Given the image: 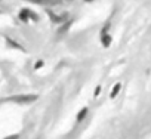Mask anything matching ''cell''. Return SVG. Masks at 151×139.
Listing matches in <instances>:
<instances>
[{
  "label": "cell",
  "mask_w": 151,
  "mask_h": 139,
  "mask_svg": "<svg viewBox=\"0 0 151 139\" xmlns=\"http://www.w3.org/2000/svg\"><path fill=\"white\" fill-rule=\"evenodd\" d=\"M119 90H120V83H117V85L113 87V90H111V95H110V96H111V98H114V96L119 93Z\"/></svg>",
  "instance_id": "cell-1"
},
{
  "label": "cell",
  "mask_w": 151,
  "mask_h": 139,
  "mask_svg": "<svg viewBox=\"0 0 151 139\" xmlns=\"http://www.w3.org/2000/svg\"><path fill=\"white\" fill-rule=\"evenodd\" d=\"M110 43H111V36H104L102 37V44L104 46H108Z\"/></svg>",
  "instance_id": "cell-2"
},
{
  "label": "cell",
  "mask_w": 151,
  "mask_h": 139,
  "mask_svg": "<svg viewBox=\"0 0 151 139\" xmlns=\"http://www.w3.org/2000/svg\"><path fill=\"white\" fill-rule=\"evenodd\" d=\"M86 114H88V108H83V110H82V111L77 114V120H82V118H83Z\"/></svg>",
  "instance_id": "cell-3"
},
{
  "label": "cell",
  "mask_w": 151,
  "mask_h": 139,
  "mask_svg": "<svg viewBox=\"0 0 151 139\" xmlns=\"http://www.w3.org/2000/svg\"><path fill=\"white\" fill-rule=\"evenodd\" d=\"M42 65H43V62H42V61H39V62H37V65H36V68H40Z\"/></svg>",
  "instance_id": "cell-4"
},
{
  "label": "cell",
  "mask_w": 151,
  "mask_h": 139,
  "mask_svg": "<svg viewBox=\"0 0 151 139\" xmlns=\"http://www.w3.org/2000/svg\"><path fill=\"white\" fill-rule=\"evenodd\" d=\"M99 92H101V86H98V87H96V90H95V95H98Z\"/></svg>",
  "instance_id": "cell-5"
}]
</instances>
